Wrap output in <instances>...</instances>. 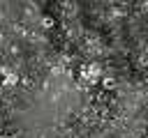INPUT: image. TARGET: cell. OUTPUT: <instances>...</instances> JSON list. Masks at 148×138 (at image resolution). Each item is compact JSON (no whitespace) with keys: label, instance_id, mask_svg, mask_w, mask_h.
Masks as SVG:
<instances>
[{"label":"cell","instance_id":"2","mask_svg":"<svg viewBox=\"0 0 148 138\" xmlns=\"http://www.w3.org/2000/svg\"><path fill=\"white\" fill-rule=\"evenodd\" d=\"M86 76H88L90 80H95V78L99 76V67H95V64H90V67H86Z\"/></svg>","mask_w":148,"mask_h":138},{"label":"cell","instance_id":"3","mask_svg":"<svg viewBox=\"0 0 148 138\" xmlns=\"http://www.w3.org/2000/svg\"><path fill=\"white\" fill-rule=\"evenodd\" d=\"M42 25H44V28H53V25H56V21H53L51 16H44V18H42Z\"/></svg>","mask_w":148,"mask_h":138},{"label":"cell","instance_id":"5","mask_svg":"<svg viewBox=\"0 0 148 138\" xmlns=\"http://www.w3.org/2000/svg\"><path fill=\"white\" fill-rule=\"evenodd\" d=\"M0 138H9V136H0Z\"/></svg>","mask_w":148,"mask_h":138},{"label":"cell","instance_id":"1","mask_svg":"<svg viewBox=\"0 0 148 138\" xmlns=\"http://www.w3.org/2000/svg\"><path fill=\"white\" fill-rule=\"evenodd\" d=\"M0 74L5 76V80H2V85H7V87H12V85H16V83H18V76H16V74H12L9 69H0Z\"/></svg>","mask_w":148,"mask_h":138},{"label":"cell","instance_id":"4","mask_svg":"<svg viewBox=\"0 0 148 138\" xmlns=\"http://www.w3.org/2000/svg\"><path fill=\"white\" fill-rule=\"evenodd\" d=\"M102 85H104V87H106V90H111V87H113V85H116V80H113V78H109V76H106V78H102Z\"/></svg>","mask_w":148,"mask_h":138}]
</instances>
